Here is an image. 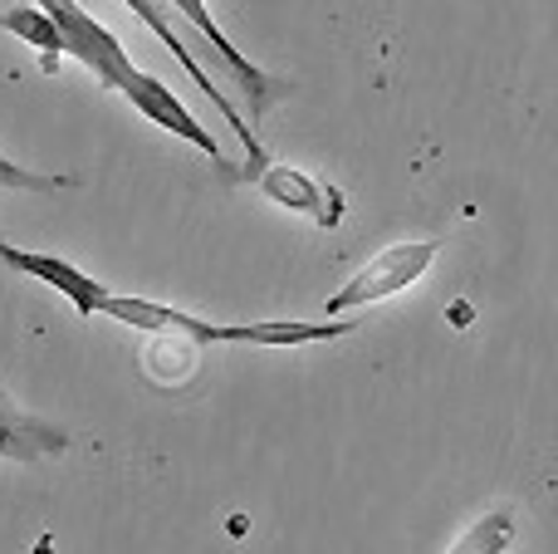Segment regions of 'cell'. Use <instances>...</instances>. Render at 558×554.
<instances>
[{
	"label": "cell",
	"instance_id": "ba28073f",
	"mask_svg": "<svg viewBox=\"0 0 558 554\" xmlns=\"http://www.w3.org/2000/svg\"><path fill=\"white\" fill-rule=\"evenodd\" d=\"M69 451V432L54 422H39L29 412H15L0 393V457L5 461H49Z\"/></svg>",
	"mask_w": 558,
	"mask_h": 554
},
{
	"label": "cell",
	"instance_id": "9c48e42d",
	"mask_svg": "<svg viewBox=\"0 0 558 554\" xmlns=\"http://www.w3.org/2000/svg\"><path fill=\"white\" fill-rule=\"evenodd\" d=\"M0 29L39 49V55H45V74H54V69H59V55H64V35H59L54 15H49L45 5H15V10H5V15H0Z\"/></svg>",
	"mask_w": 558,
	"mask_h": 554
},
{
	"label": "cell",
	"instance_id": "3957f363",
	"mask_svg": "<svg viewBox=\"0 0 558 554\" xmlns=\"http://www.w3.org/2000/svg\"><path fill=\"white\" fill-rule=\"evenodd\" d=\"M123 5H128V10H133V15H137V20H143V25H147V29H153V35H157V39H162V45H167V55H172V59H182L186 79H192V84H196V88H202V94H206V98H211V104H216V108H221L226 128H231V133H235V143H241V153H245V182H255V177H260V172H265V162H270V153H265V143H260V137H255V133H251V123H245V118H241V113H235V108H231V98H226V94H221V88H216V79H211V74H206V69H202V64H196V55H192V49H186V39H182V35H177V29H172V25H167V15H162V10H157V0H123Z\"/></svg>",
	"mask_w": 558,
	"mask_h": 554
},
{
	"label": "cell",
	"instance_id": "8fae6325",
	"mask_svg": "<svg viewBox=\"0 0 558 554\" xmlns=\"http://www.w3.org/2000/svg\"><path fill=\"white\" fill-rule=\"evenodd\" d=\"M0 186H15V192H35V196H54L64 186H74V177H45V172H29V167L10 162L0 153Z\"/></svg>",
	"mask_w": 558,
	"mask_h": 554
},
{
	"label": "cell",
	"instance_id": "5b68a950",
	"mask_svg": "<svg viewBox=\"0 0 558 554\" xmlns=\"http://www.w3.org/2000/svg\"><path fill=\"white\" fill-rule=\"evenodd\" d=\"M172 10H182V15L202 29V39L211 45V55H221V69L235 79V84H241L245 104H251V118H265L279 98L294 94V84H289V79H275V74H265V69H255L251 59H245L241 49L226 39V29L216 25V15H211V5H206V0H172Z\"/></svg>",
	"mask_w": 558,
	"mask_h": 554
},
{
	"label": "cell",
	"instance_id": "8992f818",
	"mask_svg": "<svg viewBox=\"0 0 558 554\" xmlns=\"http://www.w3.org/2000/svg\"><path fill=\"white\" fill-rule=\"evenodd\" d=\"M0 265H10L15 275H35V280L49 285V290H59V294L69 300V310L78 314V320H94V314H104V304L113 300V294H108V285L98 280V275H84L78 265L59 261V255L20 251V245L0 241Z\"/></svg>",
	"mask_w": 558,
	"mask_h": 554
},
{
	"label": "cell",
	"instance_id": "30bf717a",
	"mask_svg": "<svg viewBox=\"0 0 558 554\" xmlns=\"http://www.w3.org/2000/svg\"><path fill=\"white\" fill-rule=\"evenodd\" d=\"M510 540H514V510L495 506V510H485V516L475 520V526L465 530V535L456 540L446 554H505L510 550Z\"/></svg>",
	"mask_w": 558,
	"mask_h": 554
},
{
	"label": "cell",
	"instance_id": "277c9868",
	"mask_svg": "<svg viewBox=\"0 0 558 554\" xmlns=\"http://www.w3.org/2000/svg\"><path fill=\"white\" fill-rule=\"evenodd\" d=\"M123 98H128V104H133L143 118H153L157 128H167V133H177L182 143H192L202 157H211V167L226 177V182H241V167H231V157L221 153V143L206 133L202 118H196L192 108H186L182 98H177L172 88L162 84V79H153V74H143V69H137V79L123 88Z\"/></svg>",
	"mask_w": 558,
	"mask_h": 554
},
{
	"label": "cell",
	"instance_id": "6da1fadb",
	"mask_svg": "<svg viewBox=\"0 0 558 554\" xmlns=\"http://www.w3.org/2000/svg\"><path fill=\"white\" fill-rule=\"evenodd\" d=\"M436 251H441V241H432V236H422V241H397V245H387V251H377L373 261H367L363 270L343 285V290L328 294L324 314L328 320H338V314H348V310L383 304V300H392V294L412 290V285L432 270Z\"/></svg>",
	"mask_w": 558,
	"mask_h": 554
},
{
	"label": "cell",
	"instance_id": "7a4b0ae2",
	"mask_svg": "<svg viewBox=\"0 0 558 554\" xmlns=\"http://www.w3.org/2000/svg\"><path fill=\"white\" fill-rule=\"evenodd\" d=\"M35 5H45L49 15H54L59 35H64V55L78 59V64H84L104 88L123 94V88L137 79V64L128 59L123 39H118L113 29L104 25V20L88 15L78 0H35Z\"/></svg>",
	"mask_w": 558,
	"mask_h": 554
},
{
	"label": "cell",
	"instance_id": "52a82bcc",
	"mask_svg": "<svg viewBox=\"0 0 558 554\" xmlns=\"http://www.w3.org/2000/svg\"><path fill=\"white\" fill-rule=\"evenodd\" d=\"M255 182H260V192L270 196L275 206L308 216V221L324 226V231H333V226L343 221V212H348V202H343V192H338V186L318 182V177L299 172V167H265Z\"/></svg>",
	"mask_w": 558,
	"mask_h": 554
}]
</instances>
